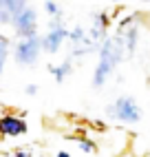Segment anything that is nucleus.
<instances>
[{"label": "nucleus", "instance_id": "6e6552de", "mask_svg": "<svg viewBox=\"0 0 150 157\" xmlns=\"http://www.w3.org/2000/svg\"><path fill=\"white\" fill-rule=\"evenodd\" d=\"M24 7V2H18V0H7V2H0V25H11L13 16Z\"/></svg>", "mask_w": 150, "mask_h": 157}, {"label": "nucleus", "instance_id": "39448f33", "mask_svg": "<svg viewBox=\"0 0 150 157\" xmlns=\"http://www.w3.org/2000/svg\"><path fill=\"white\" fill-rule=\"evenodd\" d=\"M66 38H69V29H64V25H51L47 33L42 36V49L47 53H58Z\"/></svg>", "mask_w": 150, "mask_h": 157}, {"label": "nucleus", "instance_id": "ddd939ff", "mask_svg": "<svg viewBox=\"0 0 150 157\" xmlns=\"http://www.w3.org/2000/svg\"><path fill=\"white\" fill-rule=\"evenodd\" d=\"M44 9H47V13H49L53 20L62 18V7H60V5H55V2H44Z\"/></svg>", "mask_w": 150, "mask_h": 157}, {"label": "nucleus", "instance_id": "9b49d317", "mask_svg": "<svg viewBox=\"0 0 150 157\" xmlns=\"http://www.w3.org/2000/svg\"><path fill=\"white\" fill-rule=\"evenodd\" d=\"M137 36H139V29L137 27H130V31L126 33V42H124V47H126V51L128 53H135V49H137Z\"/></svg>", "mask_w": 150, "mask_h": 157}, {"label": "nucleus", "instance_id": "1a4fd4ad", "mask_svg": "<svg viewBox=\"0 0 150 157\" xmlns=\"http://www.w3.org/2000/svg\"><path fill=\"white\" fill-rule=\"evenodd\" d=\"M71 71H73V64H71V60L62 62L60 67H53V64H49V73H53V78H55V82H58V84H62V82H64V80H66V78L71 75Z\"/></svg>", "mask_w": 150, "mask_h": 157}, {"label": "nucleus", "instance_id": "0eeeda50", "mask_svg": "<svg viewBox=\"0 0 150 157\" xmlns=\"http://www.w3.org/2000/svg\"><path fill=\"white\" fill-rule=\"evenodd\" d=\"M106 27H108V16L106 13H95L93 16V27H91V31H88V40L93 44H97L99 40L104 42L106 38Z\"/></svg>", "mask_w": 150, "mask_h": 157}, {"label": "nucleus", "instance_id": "f8f14e48", "mask_svg": "<svg viewBox=\"0 0 150 157\" xmlns=\"http://www.w3.org/2000/svg\"><path fill=\"white\" fill-rule=\"evenodd\" d=\"M9 58V40L0 33V73L5 71V62Z\"/></svg>", "mask_w": 150, "mask_h": 157}, {"label": "nucleus", "instance_id": "20e7f679", "mask_svg": "<svg viewBox=\"0 0 150 157\" xmlns=\"http://www.w3.org/2000/svg\"><path fill=\"white\" fill-rule=\"evenodd\" d=\"M13 29L20 38H31V36H38V11L33 7H29L24 2V7L13 16Z\"/></svg>", "mask_w": 150, "mask_h": 157}, {"label": "nucleus", "instance_id": "f257e3e1", "mask_svg": "<svg viewBox=\"0 0 150 157\" xmlns=\"http://www.w3.org/2000/svg\"><path fill=\"white\" fill-rule=\"evenodd\" d=\"M124 42H122V33L119 36H108L102 42L99 47V62H97V67H95V73H93V86L95 89H102L104 86V82L108 80L113 75V71L115 67L122 62L124 58Z\"/></svg>", "mask_w": 150, "mask_h": 157}, {"label": "nucleus", "instance_id": "4468645a", "mask_svg": "<svg viewBox=\"0 0 150 157\" xmlns=\"http://www.w3.org/2000/svg\"><path fill=\"white\" fill-rule=\"evenodd\" d=\"M24 91H27V95H36V93H38V86H36V84H29Z\"/></svg>", "mask_w": 150, "mask_h": 157}, {"label": "nucleus", "instance_id": "f03ea898", "mask_svg": "<svg viewBox=\"0 0 150 157\" xmlns=\"http://www.w3.org/2000/svg\"><path fill=\"white\" fill-rule=\"evenodd\" d=\"M106 115L117 122H124V124H137V122H141V106L137 104V100L133 95H122L106 106Z\"/></svg>", "mask_w": 150, "mask_h": 157}, {"label": "nucleus", "instance_id": "423d86ee", "mask_svg": "<svg viewBox=\"0 0 150 157\" xmlns=\"http://www.w3.org/2000/svg\"><path fill=\"white\" fill-rule=\"evenodd\" d=\"M27 133V122L18 115H2L0 117V135L5 137H20Z\"/></svg>", "mask_w": 150, "mask_h": 157}, {"label": "nucleus", "instance_id": "7ed1b4c3", "mask_svg": "<svg viewBox=\"0 0 150 157\" xmlns=\"http://www.w3.org/2000/svg\"><path fill=\"white\" fill-rule=\"evenodd\" d=\"M42 53V38L31 36V38H20L13 47V58L22 67H33Z\"/></svg>", "mask_w": 150, "mask_h": 157}, {"label": "nucleus", "instance_id": "9d476101", "mask_svg": "<svg viewBox=\"0 0 150 157\" xmlns=\"http://www.w3.org/2000/svg\"><path fill=\"white\" fill-rule=\"evenodd\" d=\"M69 142H73V144H77V148L82 151V153H86V155H93L95 153V142L93 140H86V137H73V135H69Z\"/></svg>", "mask_w": 150, "mask_h": 157}, {"label": "nucleus", "instance_id": "2eb2a0df", "mask_svg": "<svg viewBox=\"0 0 150 157\" xmlns=\"http://www.w3.org/2000/svg\"><path fill=\"white\" fill-rule=\"evenodd\" d=\"M55 157H73V155H71V153H66V151H58V153H55Z\"/></svg>", "mask_w": 150, "mask_h": 157}]
</instances>
